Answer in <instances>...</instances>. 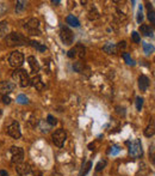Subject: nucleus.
I'll use <instances>...</instances> for the list:
<instances>
[{
  "instance_id": "obj_22",
  "label": "nucleus",
  "mask_w": 155,
  "mask_h": 176,
  "mask_svg": "<svg viewBox=\"0 0 155 176\" xmlns=\"http://www.w3.org/2000/svg\"><path fill=\"white\" fill-rule=\"evenodd\" d=\"M29 45H30L31 47H33L35 49L39 50V52H46V46L41 45L39 42H36V41H30V42H29Z\"/></svg>"
},
{
  "instance_id": "obj_30",
  "label": "nucleus",
  "mask_w": 155,
  "mask_h": 176,
  "mask_svg": "<svg viewBox=\"0 0 155 176\" xmlns=\"http://www.w3.org/2000/svg\"><path fill=\"white\" fill-rule=\"evenodd\" d=\"M131 38H132V41H134L135 43H140V41H141L140 34H139V32H136V31H134V32L131 34Z\"/></svg>"
},
{
  "instance_id": "obj_21",
  "label": "nucleus",
  "mask_w": 155,
  "mask_h": 176,
  "mask_svg": "<svg viewBox=\"0 0 155 176\" xmlns=\"http://www.w3.org/2000/svg\"><path fill=\"white\" fill-rule=\"evenodd\" d=\"M100 17V15H99V12L97 11V8L93 7L91 8L90 11H88V19H91V21H95V19H98Z\"/></svg>"
},
{
  "instance_id": "obj_24",
  "label": "nucleus",
  "mask_w": 155,
  "mask_h": 176,
  "mask_svg": "<svg viewBox=\"0 0 155 176\" xmlns=\"http://www.w3.org/2000/svg\"><path fill=\"white\" fill-rule=\"evenodd\" d=\"M91 168H92V162L88 161L87 163H86L85 165L82 167V169H81V171H80V175L79 176H85L90 170H91Z\"/></svg>"
},
{
  "instance_id": "obj_33",
  "label": "nucleus",
  "mask_w": 155,
  "mask_h": 176,
  "mask_svg": "<svg viewBox=\"0 0 155 176\" xmlns=\"http://www.w3.org/2000/svg\"><path fill=\"white\" fill-rule=\"evenodd\" d=\"M119 152H121V149H119V146H117V145L112 146L111 150H110V153H111V155H118Z\"/></svg>"
},
{
  "instance_id": "obj_16",
  "label": "nucleus",
  "mask_w": 155,
  "mask_h": 176,
  "mask_svg": "<svg viewBox=\"0 0 155 176\" xmlns=\"http://www.w3.org/2000/svg\"><path fill=\"white\" fill-rule=\"evenodd\" d=\"M66 22H67V24H69L70 26H74V28H78V26L80 25L79 19H78L77 17H74L73 15L67 16V18H66Z\"/></svg>"
},
{
  "instance_id": "obj_25",
  "label": "nucleus",
  "mask_w": 155,
  "mask_h": 176,
  "mask_svg": "<svg viewBox=\"0 0 155 176\" xmlns=\"http://www.w3.org/2000/svg\"><path fill=\"white\" fill-rule=\"evenodd\" d=\"M142 46H143V50H144V53L146 54H152L153 52H154V46H153V45H150V43L143 42V43H142Z\"/></svg>"
},
{
  "instance_id": "obj_23",
  "label": "nucleus",
  "mask_w": 155,
  "mask_h": 176,
  "mask_svg": "<svg viewBox=\"0 0 155 176\" xmlns=\"http://www.w3.org/2000/svg\"><path fill=\"white\" fill-rule=\"evenodd\" d=\"M7 30H8V23L7 22H5V21L0 22V37L5 36V35H6V32H7Z\"/></svg>"
},
{
  "instance_id": "obj_13",
  "label": "nucleus",
  "mask_w": 155,
  "mask_h": 176,
  "mask_svg": "<svg viewBox=\"0 0 155 176\" xmlns=\"http://www.w3.org/2000/svg\"><path fill=\"white\" fill-rule=\"evenodd\" d=\"M31 85H32L36 90H39V91H42V90L44 89V83L42 82V77L38 76V74L33 77V79L31 80Z\"/></svg>"
},
{
  "instance_id": "obj_12",
  "label": "nucleus",
  "mask_w": 155,
  "mask_h": 176,
  "mask_svg": "<svg viewBox=\"0 0 155 176\" xmlns=\"http://www.w3.org/2000/svg\"><path fill=\"white\" fill-rule=\"evenodd\" d=\"M139 88L141 91H147V89L149 88V78L144 74L139 77Z\"/></svg>"
},
{
  "instance_id": "obj_28",
  "label": "nucleus",
  "mask_w": 155,
  "mask_h": 176,
  "mask_svg": "<svg viewBox=\"0 0 155 176\" xmlns=\"http://www.w3.org/2000/svg\"><path fill=\"white\" fill-rule=\"evenodd\" d=\"M122 56H123V59L125 60V62H126L128 65H135V62H134V60L131 59V56H130L129 53H122Z\"/></svg>"
},
{
  "instance_id": "obj_26",
  "label": "nucleus",
  "mask_w": 155,
  "mask_h": 176,
  "mask_svg": "<svg viewBox=\"0 0 155 176\" xmlns=\"http://www.w3.org/2000/svg\"><path fill=\"white\" fill-rule=\"evenodd\" d=\"M17 102L19 104H28L29 103V98L25 95H18L17 96Z\"/></svg>"
},
{
  "instance_id": "obj_17",
  "label": "nucleus",
  "mask_w": 155,
  "mask_h": 176,
  "mask_svg": "<svg viewBox=\"0 0 155 176\" xmlns=\"http://www.w3.org/2000/svg\"><path fill=\"white\" fill-rule=\"evenodd\" d=\"M103 50L108 54H116L117 53L116 45H113V43H110V42H108V43H106L105 46L103 47Z\"/></svg>"
},
{
  "instance_id": "obj_14",
  "label": "nucleus",
  "mask_w": 155,
  "mask_h": 176,
  "mask_svg": "<svg viewBox=\"0 0 155 176\" xmlns=\"http://www.w3.org/2000/svg\"><path fill=\"white\" fill-rule=\"evenodd\" d=\"M28 62H29V66H30V69H31V71L33 72V73H37L39 71V64H38V61H37V59L35 58V56H29L28 58Z\"/></svg>"
},
{
  "instance_id": "obj_37",
  "label": "nucleus",
  "mask_w": 155,
  "mask_h": 176,
  "mask_svg": "<svg viewBox=\"0 0 155 176\" xmlns=\"http://www.w3.org/2000/svg\"><path fill=\"white\" fill-rule=\"evenodd\" d=\"M11 97H10V96H7V95H4V96H2V102H4V103H5V104H10V103H11Z\"/></svg>"
},
{
  "instance_id": "obj_2",
  "label": "nucleus",
  "mask_w": 155,
  "mask_h": 176,
  "mask_svg": "<svg viewBox=\"0 0 155 176\" xmlns=\"http://www.w3.org/2000/svg\"><path fill=\"white\" fill-rule=\"evenodd\" d=\"M5 42L10 47L23 46V45H25L28 42V38L25 37L24 35H22V34H19V32H11V34H8L7 36L5 37Z\"/></svg>"
},
{
  "instance_id": "obj_5",
  "label": "nucleus",
  "mask_w": 155,
  "mask_h": 176,
  "mask_svg": "<svg viewBox=\"0 0 155 176\" xmlns=\"http://www.w3.org/2000/svg\"><path fill=\"white\" fill-rule=\"evenodd\" d=\"M60 37H61V41L66 46H70L73 43V41H74V34L68 26L62 25L61 29H60Z\"/></svg>"
},
{
  "instance_id": "obj_32",
  "label": "nucleus",
  "mask_w": 155,
  "mask_h": 176,
  "mask_svg": "<svg viewBox=\"0 0 155 176\" xmlns=\"http://www.w3.org/2000/svg\"><path fill=\"white\" fill-rule=\"evenodd\" d=\"M143 106V98L142 97H136V108H137V110H141V108Z\"/></svg>"
},
{
  "instance_id": "obj_40",
  "label": "nucleus",
  "mask_w": 155,
  "mask_h": 176,
  "mask_svg": "<svg viewBox=\"0 0 155 176\" xmlns=\"http://www.w3.org/2000/svg\"><path fill=\"white\" fill-rule=\"evenodd\" d=\"M33 176H43V174H42L39 170H36V171L33 173Z\"/></svg>"
},
{
  "instance_id": "obj_38",
  "label": "nucleus",
  "mask_w": 155,
  "mask_h": 176,
  "mask_svg": "<svg viewBox=\"0 0 155 176\" xmlns=\"http://www.w3.org/2000/svg\"><path fill=\"white\" fill-rule=\"evenodd\" d=\"M126 47V43H125V41H122V42H119L118 45L116 46L117 49H124Z\"/></svg>"
},
{
  "instance_id": "obj_31",
  "label": "nucleus",
  "mask_w": 155,
  "mask_h": 176,
  "mask_svg": "<svg viewBox=\"0 0 155 176\" xmlns=\"http://www.w3.org/2000/svg\"><path fill=\"white\" fill-rule=\"evenodd\" d=\"M105 165H106V161H100L95 165V170L97 171H100V170H103V169L105 168Z\"/></svg>"
},
{
  "instance_id": "obj_9",
  "label": "nucleus",
  "mask_w": 155,
  "mask_h": 176,
  "mask_svg": "<svg viewBox=\"0 0 155 176\" xmlns=\"http://www.w3.org/2000/svg\"><path fill=\"white\" fill-rule=\"evenodd\" d=\"M25 28L31 32V35H39V21L36 18H30L28 21V23L25 25Z\"/></svg>"
},
{
  "instance_id": "obj_3",
  "label": "nucleus",
  "mask_w": 155,
  "mask_h": 176,
  "mask_svg": "<svg viewBox=\"0 0 155 176\" xmlns=\"http://www.w3.org/2000/svg\"><path fill=\"white\" fill-rule=\"evenodd\" d=\"M10 155H11V162L13 164H20L23 163L24 159V151L19 146H11L10 149Z\"/></svg>"
},
{
  "instance_id": "obj_11",
  "label": "nucleus",
  "mask_w": 155,
  "mask_h": 176,
  "mask_svg": "<svg viewBox=\"0 0 155 176\" xmlns=\"http://www.w3.org/2000/svg\"><path fill=\"white\" fill-rule=\"evenodd\" d=\"M16 170L20 176L28 175L31 173V165L29 163H20V164L16 165Z\"/></svg>"
},
{
  "instance_id": "obj_27",
  "label": "nucleus",
  "mask_w": 155,
  "mask_h": 176,
  "mask_svg": "<svg viewBox=\"0 0 155 176\" xmlns=\"http://www.w3.org/2000/svg\"><path fill=\"white\" fill-rule=\"evenodd\" d=\"M26 1H17V5H16V11L17 12H22L24 8L26 7Z\"/></svg>"
},
{
  "instance_id": "obj_20",
  "label": "nucleus",
  "mask_w": 155,
  "mask_h": 176,
  "mask_svg": "<svg viewBox=\"0 0 155 176\" xmlns=\"http://www.w3.org/2000/svg\"><path fill=\"white\" fill-rule=\"evenodd\" d=\"M155 133V126H154V122L152 121V123H149L147 126V128L144 130V136L148 137V138H150V137H153Z\"/></svg>"
},
{
  "instance_id": "obj_39",
  "label": "nucleus",
  "mask_w": 155,
  "mask_h": 176,
  "mask_svg": "<svg viewBox=\"0 0 155 176\" xmlns=\"http://www.w3.org/2000/svg\"><path fill=\"white\" fill-rule=\"evenodd\" d=\"M0 176H8V173L6 170H0Z\"/></svg>"
},
{
  "instance_id": "obj_34",
  "label": "nucleus",
  "mask_w": 155,
  "mask_h": 176,
  "mask_svg": "<svg viewBox=\"0 0 155 176\" xmlns=\"http://www.w3.org/2000/svg\"><path fill=\"white\" fill-rule=\"evenodd\" d=\"M67 55H68V58H70V59H75V58H77V53H75V49H74V48L69 49V50H68V53H67Z\"/></svg>"
},
{
  "instance_id": "obj_18",
  "label": "nucleus",
  "mask_w": 155,
  "mask_h": 176,
  "mask_svg": "<svg viewBox=\"0 0 155 176\" xmlns=\"http://www.w3.org/2000/svg\"><path fill=\"white\" fill-rule=\"evenodd\" d=\"M74 49H75V53H77V58H79V59H82V58L85 56L86 48L82 46V45H77V46L74 47Z\"/></svg>"
},
{
  "instance_id": "obj_10",
  "label": "nucleus",
  "mask_w": 155,
  "mask_h": 176,
  "mask_svg": "<svg viewBox=\"0 0 155 176\" xmlns=\"http://www.w3.org/2000/svg\"><path fill=\"white\" fill-rule=\"evenodd\" d=\"M15 88L16 85L11 82H6V80L0 82V93L1 95H7L10 92H12L15 90Z\"/></svg>"
},
{
  "instance_id": "obj_36",
  "label": "nucleus",
  "mask_w": 155,
  "mask_h": 176,
  "mask_svg": "<svg viewBox=\"0 0 155 176\" xmlns=\"http://www.w3.org/2000/svg\"><path fill=\"white\" fill-rule=\"evenodd\" d=\"M143 21V15H142V7L140 6V10H139V13H137V22L141 23Z\"/></svg>"
},
{
  "instance_id": "obj_6",
  "label": "nucleus",
  "mask_w": 155,
  "mask_h": 176,
  "mask_svg": "<svg viewBox=\"0 0 155 176\" xmlns=\"http://www.w3.org/2000/svg\"><path fill=\"white\" fill-rule=\"evenodd\" d=\"M129 155L132 158H140L143 155V150H142V144L140 139H135L132 141L130 146H129Z\"/></svg>"
},
{
  "instance_id": "obj_19",
  "label": "nucleus",
  "mask_w": 155,
  "mask_h": 176,
  "mask_svg": "<svg viewBox=\"0 0 155 176\" xmlns=\"http://www.w3.org/2000/svg\"><path fill=\"white\" fill-rule=\"evenodd\" d=\"M85 69H87V67H86L85 64L82 61H77L73 64V69H74L75 72H78V73H84Z\"/></svg>"
},
{
  "instance_id": "obj_41",
  "label": "nucleus",
  "mask_w": 155,
  "mask_h": 176,
  "mask_svg": "<svg viewBox=\"0 0 155 176\" xmlns=\"http://www.w3.org/2000/svg\"><path fill=\"white\" fill-rule=\"evenodd\" d=\"M53 4H60V0H53Z\"/></svg>"
},
{
  "instance_id": "obj_35",
  "label": "nucleus",
  "mask_w": 155,
  "mask_h": 176,
  "mask_svg": "<svg viewBox=\"0 0 155 176\" xmlns=\"http://www.w3.org/2000/svg\"><path fill=\"white\" fill-rule=\"evenodd\" d=\"M148 18L152 23H155V16H154V11L153 10H149L148 11Z\"/></svg>"
},
{
  "instance_id": "obj_7",
  "label": "nucleus",
  "mask_w": 155,
  "mask_h": 176,
  "mask_svg": "<svg viewBox=\"0 0 155 176\" xmlns=\"http://www.w3.org/2000/svg\"><path fill=\"white\" fill-rule=\"evenodd\" d=\"M53 143H54L56 146H59V147H62V146L64 145V143H66V140H67V133L64 132V130H60L55 131L54 133H53Z\"/></svg>"
},
{
  "instance_id": "obj_8",
  "label": "nucleus",
  "mask_w": 155,
  "mask_h": 176,
  "mask_svg": "<svg viewBox=\"0 0 155 176\" xmlns=\"http://www.w3.org/2000/svg\"><path fill=\"white\" fill-rule=\"evenodd\" d=\"M7 134L13 139H19L22 137V132H20V126L17 121H12L7 126Z\"/></svg>"
},
{
  "instance_id": "obj_29",
  "label": "nucleus",
  "mask_w": 155,
  "mask_h": 176,
  "mask_svg": "<svg viewBox=\"0 0 155 176\" xmlns=\"http://www.w3.org/2000/svg\"><path fill=\"white\" fill-rule=\"evenodd\" d=\"M46 122L49 123L50 126H55V125L57 123V120L55 119L53 115H48V117H46Z\"/></svg>"
},
{
  "instance_id": "obj_1",
  "label": "nucleus",
  "mask_w": 155,
  "mask_h": 176,
  "mask_svg": "<svg viewBox=\"0 0 155 176\" xmlns=\"http://www.w3.org/2000/svg\"><path fill=\"white\" fill-rule=\"evenodd\" d=\"M12 78L16 82H18L22 88H26L31 85V79L29 74L26 73V71L23 69H16L15 72L12 73Z\"/></svg>"
},
{
  "instance_id": "obj_15",
  "label": "nucleus",
  "mask_w": 155,
  "mask_h": 176,
  "mask_svg": "<svg viewBox=\"0 0 155 176\" xmlns=\"http://www.w3.org/2000/svg\"><path fill=\"white\" fill-rule=\"evenodd\" d=\"M140 32L144 36H153V29L147 24H142L140 26Z\"/></svg>"
},
{
  "instance_id": "obj_4",
  "label": "nucleus",
  "mask_w": 155,
  "mask_h": 176,
  "mask_svg": "<svg viewBox=\"0 0 155 176\" xmlns=\"http://www.w3.org/2000/svg\"><path fill=\"white\" fill-rule=\"evenodd\" d=\"M8 62H10V66L11 67H15V69H19L22 65L24 64V55L23 53L15 50L10 54L8 56Z\"/></svg>"
}]
</instances>
